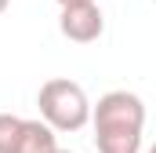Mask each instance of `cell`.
I'll use <instances>...</instances> for the list:
<instances>
[{
    "label": "cell",
    "instance_id": "6da1fadb",
    "mask_svg": "<svg viewBox=\"0 0 156 153\" xmlns=\"http://www.w3.org/2000/svg\"><path fill=\"white\" fill-rule=\"evenodd\" d=\"M94 124V146L98 153H142L145 131V102L134 91H105L98 106H91Z\"/></svg>",
    "mask_w": 156,
    "mask_h": 153
},
{
    "label": "cell",
    "instance_id": "7a4b0ae2",
    "mask_svg": "<svg viewBox=\"0 0 156 153\" xmlns=\"http://www.w3.org/2000/svg\"><path fill=\"white\" fill-rule=\"evenodd\" d=\"M37 106H40V120L47 128H55V131H80L87 124V117H91L87 91L69 76L44 80L40 95H37Z\"/></svg>",
    "mask_w": 156,
    "mask_h": 153
},
{
    "label": "cell",
    "instance_id": "3957f363",
    "mask_svg": "<svg viewBox=\"0 0 156 153\" xmlns=\"http://www.w3.org/2000/svg\"><path fill=\"white\" fill-rule=\"evenodd\" d=\"M62 15H58V29L62 37L73 40V44H94V40L105 33V15L94 0H69V4H58Z\"/></svg>",
    "mask_w": 156,
    "mask_h": 153
},
{
    "label": "cell",
    "instance_id": "277c9868",
    "mask_svg": "<svg viewBox=\"0 0 156 153\" xmlns=\"http://www.w3.org/2000/svg\"><path fill=\"white\" fill-rule=\"evenodd\" d=\"M55 128H47L44 120H22V135H18V150L15 153H55Z\"/></svg>",
    "mask_w": 156,
    "mask_h": 153
},
{
    "label": "cell",
    "instance_id": "5b68a950",
    "mask_svg": "<svg viewBox=\"0 0 156 153\" xmlns=\"http://www.w3.org/2000/svg\"><path fill=\"white\" fill-rule=\"evenodd\" d=\"M22 120H26V117H15V113H0V153H15V150H18Z\"/></svg>",
    "mask_w": 156,
    "mask_h": 153
},
{
    "label": "cell",
    "instance_id": "8992f818",
    "mask_svg": "<svg viewBox=\"0 0 156 153\" xmlns=\"http://www.w3.org/2000/svg\"><path fill=\"white\" fill-rule=\"evenodd\" d=\"M7 4H11V0H0V15H4V11H7Z\"/></svg>",
    "mask_w": 156,
    "mask_h": 153
},
{
    "label": "cell",
    "instance_id": "52a82bcc",
    "mask_svg": "<svg viewBox=\"0 0 156 153\" xmlns=\"http://www.w3.org/2000/svg\"><path fill=\"white\" fill-rule=\"evenodd\" d=\"M55 153H69V150H55Z\"/></svg>",
    "mask_w": 156,
    "mask_h": 153
},
{
    "label": "cell",
    "instance_id": "ba28073f",
    "mask_svg": "<svg viewBox=\"0 0 156 153\" xmlns=\"http://www.w3.org/2000/svg\"><path fill=\"white\" fill-rule=\"evenodd\" d=\"M58 4H69V0H58Z\"/></svg>",
    "mask_w": 156,
    "mask_h": 153
}]
</instances>
